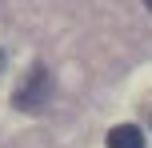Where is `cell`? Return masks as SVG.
I'll use <instances>...</instances> for the list:
<instances>
[{"instance_id":"cell-1","label":"cell","mask_w":152,"mask_h":148,"mask_svg":"<svg viewBox=\"0 0 152 148\" xmlns=\"http://www.w3.org/2000/svg\"><path fill=\"white\" fill-rule=\"evenodd\" d=\"M48 92H52V80H48V72L44 68H32V76H28V84L16 92V108H24V112H36L40 104L48 100Z\"/></svg>"},{"instance_id":"cell-2","label":"cell","mask_w":152,"mask_h":148,"mask_svg":"<svg viewBox=\"0 0 152 148\" xmlns=\"http://www.w3.org/2000/svg\"><path fill=\"white\" fill-rule=\"evenodd\" d=\"M108 148H144V132L136 124H116L108 132Z\"/></svg>"},{"instance_id":"cell-3","label":"cell","mask_w":152,"mask_h":148,"mask_svg":"<svg viewBox=\"0 0 152 148\" xmlns=\"http://www.w3.org/2000/svg\"><path fill=\"white\" fill-rule=\"evenodd\" d=\"M144 4H148V8H152V0H144Z\"/></svg>"}]
</instances>
